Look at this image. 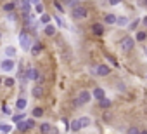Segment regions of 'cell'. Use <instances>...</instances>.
<instances>
[{"label": "cell", "instance_id": "cell-4", "mask_svg": "<svg viewBox=\"0 0 147 134\" xmlns=\"http://www.w3.org/2000/svg\"><path fill=\"white\" fill-rule=\"evenodd\" d=\"M133 47H135V40H133L131 37H125V38L121 40V51H123V52H130Z\"/></svg>", "mask_w": 147, "mask_h": 134}, {"label": "cell", "instance_id": "cell-35", "mask_svg": "<svg viewBox=\"0 0 147 134\" xmlns=\"http://www.w3.org/2000/svg\"><path fill=\"white\" fill-rule=\"evenodd\" d=\"M54 18H55V21H57V25H59V26H66V25H64V21H62L59 16H54Z\"/></svg>", "mask_w": 147, "mask_h": 134}, {"label": "cell", "instance_id": "cell-33", "mask_svg": "<svg viewBox=\"0 0 147 134\" xmlns=\"http://www.w3.org/2000/svg\"><path fill=\"white\" fill-rule=\"evenodd\" d=\"M35 11H36L38 14H43V5H42V4H36V5H35Z\"/></svg>", "mask_w": 147, "mask_h": 134}, {"label": "cell", "instance_id": "cell-34", "mask_svg": "<svg viewBox=\"0 0 147 134\" xmlns=\"http://www.w3.org/2000/svg\"><path fill=\"white\" fill-rule=\"evenodd\" d=\"M26 122H28L30 129H33V127H35V118H26Z\"/></svg>", "mask_w": 147, "mask_h": 134}, {"label": "cell", "instance_id": "cell-6", "mask_svg": "<svg viewBox=\"0 0 147 134\" xmlns=\"http://www.w3.org/2000/svg\"><path fill=\"white\" fill-rule=\"evenodd\" d=\"M26 77H28V80H36V82H42L40 72H38V70H35V68H30V70L26 72Z\"/></svg>", "mask_w": 147, "mask_h": 134}, {"label": "cell", "instance_id": "cell-25", "mask_svg": "<svg viewBox=\"0 0 147 134\" xmlns=\"http://www.w3.org/2000/svg\"><path fill=\"white\" fill-rule=\"evenodd\" d=\"M116 25H119V26H126V25H130V21H128V18L121 16V18H118V23H116Z\"/></svg>", "mask_w": 147, "mask_h": 134}, {"label": "cell", "instance_id": "cell-19", "mask_svg": "<svg viewBox=\"0 0 147 134\" xmlns=\"http://www.w3.org/2000/svg\"><path fill=\"white\" fill-rule=\"evenodd\" d=\"M31 115H33V118H40V117L43 115V108L35 106V108H33V111H31Z\"/></svg>", "mask_w": 147, "mask_h": 134}, {"label": "cell", "instance_id": "cell-16", "mask_svg": "<svg viewBox=\"0 0 147 134\" xmlns=\"http://www.w3.org/2000/svg\"><path fill=\"white\" fill-rule=\"evenodd\" d=\"M16 127H18V131H19V132H26V131L30 129V125H28V122H26V120L18 122V124H16Z\"/></svg>", "mask_w": 147, "mask_h": 134}, {"label": "cell", "instance_id": "cell-2", "mask_svg": "<svg viewBox=\"0 0 147 134\" xmlns=\"http://www.w3.org/2000/svg\"><path fill=\"white\" fill-rule=\"evenodd\" d=\"M87 16H88V9H87L85 5H82V4L71 9V18L76 19V21H78V19H85Z\"/></svg>", "mask_w": 147, "mask_h": 134}, {"label": "cell", "instance_id": "cell-44", "mask_svg": "<svg viewBox=\"0 0 147 134\" xmlns=\"http://www.w3.org/2000/svg\"><path fill=\"white\" fill-rule=\"evenodd\" d=\"M2 82H4V80H2V79H0V84H2Z\"/></svg>", "mask_w": 147, "mask_h": 134}, {"label": "cell", "instance_id": "cell-7", "mask_svg": "<svg viewBox=\"0 0 147 134\" xmlns=\"http://www.w3.org/2000/svg\"><path fill=\"white\" fill-rule=\"evenodd\" d=\"M0 68H2L4 72H12L14 70V61L9 57V59H4L2 63H0Z\"/></svg>", "mask_w": 147, "mask_h": 134}, {"label": "cell", "instance_id": "cell-15", "mask_svg": "<svg viewBox=\"0 0 147 134\" xmlns=\"http://www.w3.org/2000/svg\"><path fill=\"white\" fill-rule=\"evenodd\" d=\"M111 105H113V101H111L109 98H102V99L99 101V106H100V108H104V110L111 108Z\"/></svg>", "mask_w": 147, "mask_h": 134}, {"label": "cell", "instance_id": "cell-20", "mask_svg": "<svg viewBox=\"0 0 147 134\" xmlns=\"http://www.w3.org/2000/svg\"><path fill=\"white\" fill-rule=\"evenodd\" d=\"M145 38H147V33L138 30V31H137V35H135V40H137V42H144Z\"/></svg>", "mask_w": 147, "mask_h": 134}, {"label": "cell", "instance_id": "cell-21", "mask_svg": "<svg viewBox=\"0 0 147 134\" xmlns=\"http://www.w3.org/2000/svg\"><path fill=\"white\" fill-rule=\"evenodd\" d=\"M21 120H26V115H24V113H18V115H12V122H14V124L21 122Z\"/></svg>", "mask_w": 147, "mask_h": 134}, {"label": "cell", "instance_id": "cell-31", "mask_svg": "<svg viewBox=\"0 0 147 134\" xmlns=\"http://www.w3.org/2000/svg\"><path fill=\"white\" fill-rule=\"evenodd\" d=\"M42 23L43 25H49L50 23V16L49 14H42Z\"/></svg>", "mask_w": 147, "mask_h": 134}, {"label": "cell", "instance_id": "cell-40", "mask_svg": "<svg viewBox=\"0 0 147 134\" xmlns=\"http://www.w3.org/2000/svg\"><path fill=\"white\" fill-rule=\"evenodd\" d=\"M142 25H144V26L147 28V16H144V19H142Z\"/></svg>", "mask_w": 147, "mask_h": 134}, {"label": "cell", "instance_id": "cell-12", "mask_svg": "<svg viewBox=\"0 0 147 134\" xmlns=\"http://www.w3.org/2000/svg\"><path fill=\"white\" fill-rule=\"evenodd\" d=\"M104 23H106V25H116V23H118L116 14H106V16H104Z\"/></svg>", "mask_w": 147, "mask_h": 134}, {"label": "cell", "instance_id": "cell-10", "mask_svg": "<svg viewBox=\"0 0 147 134\" xmlns=\"http://www.w3.org/2000/svg\"><path fill=\"white\" fill-rule=\"evenodd\" d=\"M92 96H94L97 101H100L102 98H106V92H104V89H102V87H95V89L92 91Z\"/></svg>", "mask_w": 147, "mask_h": 134}, {"label": "cell", "instance_id": "cell-32", "mask_svg": "<svg viewBox=\"0 0 147 134\" xmlns=\"http://www.w3.org/2000/svg\"><path fill=\"white\" fill-rule=\"evenodd\" d=\"M126 134H140V131H138V127H128Z\"/></svg>", "mask_w": 147, "mask_h": 134}, {"label": "cell", "instance_id": "cell-22", "mask_svg": "<svg viewBox=\"0 0 147 134\" xmlns=\"http://www.w3.org/2000/svg\"><path fill=\"white\" fill-rule=\"evenodd\" d=\"M14 9H16V2H9V4L4 5V11H5V12H12Z\"/></svg>", "mask_w": 147, "mask_h": 134}, {"label": "cell", "instance_id": "cell-13", "mask_svg": "<svg viewBox=\"0 0 147 134\" xmlns=\"http://www.w3.org/2000/svg\"><path fill=\"white\" fill-rule=\"evenodd\" d=\"M69 129H71V131H75V132H78L80 129H83V127H82V122H80V118L73 120V122L69 124Z\"/></svg>", "mask_w": 147, "mask_h": 134}, {"label": "cell", "instance_id": "cell-17", "mask_svg": "<svg viewBox=\"0 0 147 134\" xmlns=\"http://www.w3.org/2000/svg\"><path fill=\"white\" fill-rule=\"evenodd\" d=\"M52 127H54V125H50L49 122H43V124L40 125V132H42V134H50Z\"/></svg>", "mask_w": 147, "mask_h": 134}, {"label": "cell", "instance_id": "cell-26", "mask_svg": "<svg viewBox=\"0 0 147 134\" xmlns=\"http://www.w3.org/2000/svg\"><path fill=\"white\" fill-rule=\"evenodd\" d=\"M80 122H82V127H88V125L92 124V120H90L88 117H82V118H80Z\"/></svg>", "mask_w": 147, "mask_h": 134}, {"label": "cell", "instance_id": "cell-42", "mask_svg": "<svg viewBox=\"0 0 147 134\" xmlns=\"http://www.w3.org/2000/svg\"><path fill=\"white\" fill-rule=\"evenodd\" d=\"M140 134H147V131H140Z\"/></svg>", "mask_w": 147, "mask_h": 134}, {"label": "cell", "instance_id": "cell-38", "mask_svg": "<svg viewBox=\"0 0 147 134\" xmlns=\"http://www.w3.org/2000/svg\"><path fill=\"white\" fill-rule=\"evenodd\" d=\"M7 18H9L11 21H14V19H16V14H14V12H9V16H7Z\"/></svg>", "mask_w": 147, "mask_h": 134}, {"label": "cell", "instance_id": "cell-39", "mask_svg": "<svg viewBox=\"0 0 147 134\" xmlns=\"http://www.w3.org/2000/svg\"><path fill=\"white\" fill-rule=\"evenodd\" d=\"M50 134H59V131H57V127H52V131H50Z\"/></svg>", "mask_w": 147, "mask_h": 134}, {"label": "cell", "instance_id": "cell-11", "mask_svg": "<svg viewBox=\"0 0 147 134\" xmlns=\"http://www.w3.org/2000/svg\"><path fill=\"white\" fill-rule=\"evenodd\" d=\"M30 52H31V56H38L40 52H42V42H35L33 45H31V49H30Z\"/></svg>", "mask_w": 147, "mask_h": 134}, {"label": "cell", "instance_id": "cell-5", "mask_svg": "<svg viewBox=\"0 0 147 134\" xmlns=\"http://www.w3.org/2000/svg\"><path fill=\"white\" fill-rule=\"evenodd\" d=\"M95 75H99V77H107L109 73H111V68L107 64H99L97 68H95V72H94Z\"/></svg>", "mask_w": 147, "mask_h": 134}, {"label": "cell", "instance_id": "cell-29", "mask_svg": "<svg viewBox=\"0 0 147 134\" xmlns=\"http://www.w3.org/2000/svg\"><path fill=\"white\" fill-rule=\"evenodd\" d=\"M4 84H5V85H7V87H12V85H14V84H16V80H14V79H12V77H7V79H5V80H4Z\"/></svg>", "mask_w": 147, "mask_h": 134}, {"label": "cell", "instance_id": "cell-47", "mask_svg": "<svg viewBox=\"0 0 147 134\" xmlns=\"http://www.w3.org/2000/svg\"><path fill=\"white\" fill-rule=\"evenodd\" d=\"M0 37H2V35H0Z\"/></svg>", "mask_w": 147, "mask_h": 134}, {"label": "cell", "instance_id": "cell-14", "mask_svg": "<svg viewBox=\"0 0 147 134\" xmlns=\"http://www.w3.org/2000/svg\"><path fill=\"white\" fill-rule=\"evenodd\" d=\"M31 94H33L35 98H42V96H43V87H42V85H35V87L31 89Z\"/></svg>", "mask_w": 147, "mask_h": 134}, {"label": "cell", "instance_id": "cell-41", "mask_svg": "<svg viewBox=\"0 0 147 134\" xmlns=\"http://www.w3.org/2000/svg\"><path fill=\"white\" fill-rule=\"evenodd\" d=\"M30 2H31V4H35V5H36V4H38V0H30Z\"/></svg>", "mask_w": 147, "mask_h": 134}, {"label": "cell", "instance_id": "cell-24", "mask_svg": "<svg viewBox=\"0 0 147 134\" xmlns=\"http://www.w3.org/2000/svg\"><path fill=\"white\" fill-rule=\"evenodd\" d=\"M5 56H7V57H14V56H16V49L11 47V45L5 47Z\"/></svg>", "mask_w": 147, "mask_h": 134}, {"label": "cell", "instance_id": "cell-43", "mask_svg": "<svg viewBox=\"0 0 147 134\" xmlns=\"http://www.w3.org/2000/svg\"><path fill=\"white\" fill-rule=\"evenodd\" d=\"M145 9H147V0H145Z\"/></svg>", "mask_w": 147, "mask_h": 134}, {"label": "cell", "instance_id": "cell-18", "mask_svg": "<svg viewBox=\"0 0 147 134\" xmlns=\"http://www.w3.org/2000/svg\"><path fill=\"white\" fill-rule=\"evenodd\" d=\"M26 105H28V101H26L24 98H19V99L16 101V106H18V110H21V111H24Z\"/></svg>", "mask_w": 147, "mask_h": 134}, {"label": "cell", "instance_id": "cell-46", "mask_svg": "<svg viewBox=\"0 0 147 134\" xmlns=\"http://www.w3.org/2000/svg\"><path fill=\"white\" fill-rule=\"evenodd\" d=\"M19 134H24V132H19Z\"/></svg>", "mask_w": 147, "mask_h": 134}, {"label": "cell", "instance_id": "cell-3", "mask_svg": "<svg viewBox=\"0 0 147 134\" xmlns=\"http://www.w3.org/2000/svg\"><path fill=\"white\" fill-rule=\"evenodd\" d=\"M94 96L88 92V91H82L80 94H78V98L75 99V106H82V105H87L90 99H92Z\"/></svg>", "mask_w": 147, "mask_h": 134}, {"label": "cell", "instance_id": "cell-30", "mask_svg": "<svg viewBox=\"0 0 147 134\" xmlns=\"http://www.w3.org/2000/svg\"><path fill=\"white\" fill-rule=\"evenodd\" d=\"M54 5H55V9H57L59 12H64V7L61 5V0H55V2H54Z\"/></svg>", "mask_w": 147, "mask_h": 134}, {"label": "cell", "instance_id": "cell-9", "mask_svg": "<svg viewBox=\"0 0 147 134\" xmlns=\"http://www.w3.org/2000/svg\"><path fill=\"white\" fill-rule=\"evenodd\" d=\"M55 31H57V28H55L52 23L45 25V28H43V33H45L47 37H54V35H55Z\"/></svg>", "mask_w": 147, "mask_h": 134}, {"label": "cell", "instance_id": "cell-36", "mask_svg": "<svg viewBox=\"0 0 147 134\" xmlns=\"http://www.w3.org/2000/svg\"><path fill=\"white\" fill-rule=\"evenodd\" d=\"M121 0H109V5H118Z\"/></svg>", "mask_w": 147, "mask_h": 134}, {"label": "cell", "instance_id": "cell-8", "mask_svg": "<svg viewBox=\"0 0 147 134\" xmlns=\"http://www.w3.org/2000/svg\"><path fill=\"white\" fill-rule=\"evenodd\" d=\"M104 31H106V28H104L102 23H94V25H92V33H94V35L100 37V35H104Z\"/></svg>", "mask_w": 147, "mask_h": 134}, {"label": "cell", "instance_id": "cell-27", "mask_svg": "<svg viewBox=\"0 0 147 134\" xmlns=\"http://www.w3.org/2000/svg\"><path fill=\"white\" fill-rule=\"evenodd\" d=\"M11 129H12V125H9V124H0V132H11Z\"/></svg>", "mask_w": 147, "mask_h": 134}, {"label": "cell", "instance_id": "cell-23", "mask_svg": "<svg viewBox=\"0 0 147 134\" xmlns=\"http://www.w3.org/2000/svg\"><path fill=\"white\" fill-rule=\"evenodd\" d=\"M138 25H140V19H135V21H131V23L128 25V30H130V31H135V30L138 28Z\"/></svg>", "mask_w": 147, "mask_h": 134}, {"label": "cell", "instance_id": "cell-37", "mask_svg": "<svg viewBox=\"0 0 147 134\" xmlns=\"http://www.w3.org/2000/svg\"><path fill=\"white\" fill-rule=\"evenodd\" d=\"M2 110H4V113H5V115H11V108H9V106H4Z\"/></svg>", "mask_w": 147, "mask_h": 134}, {"label": "cell", "instance_id": "cell-1", "mask_svg": "<svg viewBox=\"0 0 147 134\" xmlns=\"http://www.w3.org/2000/svg\"><path fill=\"white\" fill-rule=\"evenodd\" d=\"M19 44H21L23 51H30V49H31V45H33L35 42H33V37H31L28 31H24V30H23V31L19 33Z\"/></svg>", "mask_w": 147, "mask_h": 134}, {"label": "cell", "instance_id": "cell-28", "mask_svg": "<svg viewBox=\"0 0 147 134\" xmlns=\"http://www.w3.org/2000/svg\"><path fill=\"white\" fill-rule=\"evenodd\" d=\"M66 5H69V7L73 9V7L80 5V0H66Z\"/></svg>", "mask_w": 147, "mask_h": 134}, {"label": "cell", "instance_id": "cell-45", "mask_svg": "<svg viewBox=\"0 0 147 134\" xmlns=\"http://www.w3.org/2000/svg\"><path fill=\"white\" fill-rule=\"evenodd\" d=\"M61 2H66V0H61Z\"/></svg>", "mask_w": 147, "mask_h": 134}]
</instances>
